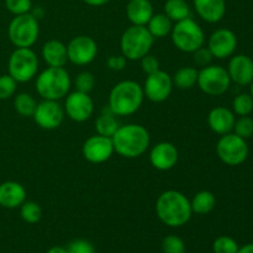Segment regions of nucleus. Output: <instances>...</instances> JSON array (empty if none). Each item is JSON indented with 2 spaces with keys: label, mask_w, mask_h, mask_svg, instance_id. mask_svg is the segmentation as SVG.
<instances>
[{
  "label": "nucleus",
  "mask_w": 253,
  "mask_h": 253,
  "mask_svg": "<svg viewBox=\"0 0 253 253\" xmlns=\"http://www.w3.org/2000/svg\"><path fill=\"white\" fill-rule=\"evenodd\" d=\"M114 152L115 151H114L111 137H105V136H100L98 133L86 138L85 142L83 143V147H82L83 157L88 162L94 163V165H99V163L109 161Z\"/></svg>",
  "instance_id": "obj_15"
},
{
  "label": "nucleus",
  "mask_w": 253,
  "mask_h": 253,
  "mask_svg": "<svg viewBox=\"0 0 253 253\" xmlns=\"http://www.w3.org/2000/svg\"><path fill=\"white\" fill-rule=\"evenodd\" d=\"M163 253H185V244L177 235H168L162 241Z\"/></svg>",
  "instance_id": "obj_35"
},
{
  "label": "nucleus",
  "mask_w": 253,
  "mask_h": 253,
  "mask_svg": "<svg viewBox=\"0 0 253 253\" xmlns=\"http://www.w3.org/2000/svg\"><path fill=\"white\" fill-rule=\"evenodd\" d=\"M146 27L153 39H163L172 32L173 21L165 12H160V14L152 15Z\"/></svg>",
  "instance_id": "obj_25"
},
{
  "label": "nucleus",
  "mask_w": 253,
  "mask_h": 253,
  "mask_svg": "<svg viewBox=\"0 0 253 253\" xmlns=\"http://www.w3.org/2000/svg\"><path fill=\"white\" fill-rule=\"evenodd\" d=\"M234 114L239 116H247L253 111V98L251 94H239L232 101Z\"/></svg>",
  "instance_id": "obj_31"
},
{
  "label": "nucleus",
  "mask_w": 253,
  "mask_h": 253,
  "mask_svg": "<svg viewBox=\"0 0 253 253\" xmlns=\"http://www.w3.org/2000/svg\"><path fill=\"white\" fill-rule=\"evenodd\" d=\"M7 11L12 15L27 14L32 9V0H4Z\"/></svg>",
  "instance_id": "obj_37"
},
{
  "label": "nucleus",
  "mask_w": 253,
  "mask_h": 253,
  "mask_svg": "<svg viewBox=\"0 0 253 253\" xmlns=\"http://www.w3.org/2000/svg\"><path fill=\"white\" fill-rule=\"evenodd\" d=\"M141 61V68H142L143 73L148 74H152L155 72H157L160 69V61L156 56L153 54H146L145 57L140 59Z\"/></svg>",
  "instance_id": "obj_40"
},
{
  "label": "nucleus",
  "mask_w": 253,
  "mask_h": 253,
  "mask_svg": "<svg viewBox=\"0 0 253 253\" xmlns=\"http://www.w3.org/2000/svg\"><path fill=\"white\" fill-rule=\"evenodd\" d=\"M200 90L210 96H219L226 93L231 85L227 69L216 64L203 67L198 73V82Z\"/></svg>",
  "instance_id": "obj_10"
},
{
  "label": "nucleus",
  "mask_w": 253,
  "mask_h": 253,
  "mask_svg": "<svg viewBox=\"0 0 253 253\" xmlns=\"http://www.w3.org/2000/svg\"><path fill=\"white\" fill-rule=\"evenodd\" d=\"M179 158L177 147L170 142H158L150 152V162L157 170H169L175 167Z\"/></svg>",
  "instance_id": "obj_17"
},
{
  "label": "nucleus",
  "mask_w": 253,
  "mask_h": 253,
  "mask_svg": "<svg viewBox=\"0 0 253 253\" xmlns=\"http://www.w3.org/2000/svg\"><path fill=\"white\" fill-rule=\"evenodd\" d=\"M67 252L68 253H95L93 244L88 240L77 239L73 240L71 244L67 246Z\"/></svg>",
  "instance_id": "obj_38"
},
{
  "label": "nucleus",
  "mask_w": 253,
  "mask_h": 253,
  "mask_svg": "<svg viewBox=\"0 0 253 253\" xmlns=\"http://www.w3.org/2000/svg\"><path fill=\"white\" fill-rule=\"evenodd\" d=\"M212 54L211 52H210V49L208 48V47H200V48H198L197 51L193 52V59H194L195 64L199 67H207L209 66L210 63H211L212 61Z\"/></svg>",
  "instance_id": "obj_39"
},
{
  "label": "nucleus",
  "mask_w": 253,
  "mask_h": 253,
  "mask_svg": "<svg viewBox=\"0 0 253 253\" xmlns=\"http://www.w3.org/2000/svg\"><path fill=\"white\" fill-rule=\"evenodd\" d=\"M114 151L124 158H137L148 150L151 143L150 132L138 124L120 125L111 137Z\"/></svg>",
  "instance_id": "obj_2"
},
{
  "label": "nucleus",
  "mask_w": 253,
  "mask_h": 253,
  "mask_svg": "<svg viewBox=\"0 0 253 253\" xmlns=\"http://www.w3.org/2000/svg\"><path fill=\"white\" fill-rule=\"evenodd\" d=\"M39 35V20L31 12L16 15L7 27V36L16 48H31L36 43Z\"/></svg>",
  "instance_id": "obj_6"
},
{
  "label": "nucleus",
  "mask_w": 253,
  "mask_h": 253,
  "mask_svg": "<svg viewBox=\"0 0 253 253\" xmlns=\"http://www.w3.org/2000/svg\"><path fill=\"white\" fill-rule=\"evenodd\" d=\"M216 205V198L209 190H200L190 200L193 214L208 215L214 210Z\"/></svg>",
  "instance_id": "obj_26"
},
{
  "label": "nucleus",
  "mask_w": 253,
  "mask_h": 253,
  "mask_svg": "<svg viewBox=\"0 0 253 253\" xmlns=\"http://www.w3.org/2000/svg\"><path fill=\"white\" fill-rule=\"evenodd\" d=\"M0 1H1V0H0Z\"/></svg>",
  "instance_id": "obj_47"
},
{
  "label": "nucleus",
  "mask_w": 253,
  "mask_h": 253,
  "mask_svg": "<svg viewBox=\"0 0 253 253\" xmlns=\"http://www.w3.org/2000/svg\"><path fill=\"white\" fill-rule=\"evenodd\" d=\"M36 91L43 100H61L68 95L72 86L69 73L64 68L48 67L37 76Z\"/></svg>",
  "instance_id": "obj_4"
},
{
  "label": "nucleus",
  "mask_w": 253,
  "mask_h": 253,
  "mask_svg": "<svg viewBox=\"0 0 253 253\" xmlns=\"http://www.w3.org/2000/svg\"><path fill=\"white\" fill-rule=\"evenodd\" d=\"M42 58L48 67L53 68H64L68 62L67 46L58 40H49L42 47Z\"/></svg>",
  "instance_id": "obj_22"
},
{
  "label": "nucleus",
  "mask_w": 253,
  "mask_h": 253,
  "mask_svg": "<svg viewBox=\"0 0 253 253\" xmlns=\"http://www.w3.org/2000/svg\"><path fill=\"white\" fill-rule=\"evenodd\" d=\"M64 114V109L58 101L42 100L37 104L32 118L37 126L43 130H56L63 123Z\"/></svg>",
  "instance_id": "obj_13"
},
{
  "label": "nucleus",
  "mask_w": 253,
  "mask_h": 253,
  "mask_svg": "<svg viewBox=\"0 0 253 253\" xmlns=\"http://www.w3.org/2000/svg\"><path fill=\"white\" fill-rule=\"evenodd\" d=\"M153 14L150 0H128L126 5V16L132 25L146 26Z\"/></svg>",
  "instance_id": "obj_23"
},
{
  "label": "nucleus",
  "mask_w": 253,
  "mask_h": 253,
  "mask_svg": "<svg viewBox=\"0 0 253 253\" xmlns=\"http://www.w3.org/2000/svg\"><path fill=\"white\" fill-rule=\"evenodd\" d=\"M126 63H127V59L123 56V54H118V56H110L106 61V66H108L109 69L111 71H123L126 67Z\"/></svg>",
  "instance_id": "obj_41"
},
{
  "label": "nucleus",
  "mask_w": 253,
  "mask_h": 253,
  "mask_svg": "<svg viewBox=\"0 0 253 253\" xmlns=\"http://www.w3.org/2000/svg\"><path fill=\"white\" fill-rule=\"evenodd\" d=\"M216 153L222 163L231 167L242 165L250 153L246 140L236 133L230 132L222 135L216 143Z\"/></svg>",
  "instance_id": "obj_9"
},
{
  "label": "nucleus",
  "mask_w": 253,
  "mask_h": 253,
  "mask_svg": "<svg viewBox=\"0 0 253 253\" xmlns=\"http://www.w3.org/2000/svg\"><path fill=\"white\" fill-rule=\"evenodd\" d=\"M7 71L17 83L30 82L39 72L37 54L31 48H16L10 54Z\"/></svg>",
  "instance_id": "obj_8"
},
{
  "label": "nucleus",
  "mask_w": 253,
  "mask_h": 253,
  "mask_svg": "<svg viewBox=\"0 0 253 253\" xmlns=\"http://www.w3.org/2000/svg\"><path fill=\"white\" fill-rule=\"evenodd\" d=\"M234 133H236L240 137L245 138H251L253 136V119L247 116H240L237 120H235L234 125Z\"/></svg>",
  "instance_id": "obj_33"
},
{
  "label": "nucleus",
  "mask_w": 253,
  "mask_h": 253,
  "mask_svg": "<svg viewBox=\"0 0 253 253\" xmlns=\"http://www.w3.org/2000/svg\"><path fill=\"white\" fill-rule=\"evenodd\" d=\"M20 216L27 224H37L42 217V209L36 202L27 200L20 207Z\"/></svg>",
  "instance_id": "obj_30"
},
{
  "label": "nucleus",
  "mask_w": 253,
  "mask_h": 253,
  "mask_svg": "<svg viewBox=\"0 0 253 253\" xmlns=\"http://www.w3.org/2000/svg\"><path fill=\"white\" fill-rule=\"evenodd\" d=\"M170 37L173 44L179 51L185 53H193L198 48L204 46L205 42L204 31L192 17L175 22V25H173Z\"/></svg>",
  "instance_id": "obj_7"
},
{
  "label": "nucleus",
  "mask_w": 253,
  "mask_h": 253,
  "mask_svg": "<svg viewBox=\"0 0 253 253\" xmlns=\"http://www.w3.org/2000/svg\"><path fill=\"white\" fill-rule=\"evenodd\" d=\"M155 39L146 26L131 25L124 31L120 39L121 53L128 61H140L150 53Z\"/></svg>",
  "instance_id": "obj_5"
},
{
  "label": "nucleus",
  "mask_w": 253,
  "mask_h": 253,
  "mask_svg": "<svg viewBox=\"0 0 253 253\" xmlns=\"http://www.w3.org/2000/svg\"><path fill=\"white\" fill-rule=\"evenodd\" d=\"M63 109L71 120L76 123H84L93 115L94 101L89 94L76 90L73 93H68Z\"/></svg>",
  "instance_id": "obj_14"
},
{
  "label": "nucleus",
  "mask_w": 253,
  "mask_h": 253,
  "mask_svg": "<svg viewBox=\"0 0 253 253\" xmlns=\"http://www.w3.org/2000/svg\"><path fill=\"white\" fill-rule=\"evenodd\" d=\"M199 17L209 24H216L224 19L226 14L225 0H193Z\"/></svg>",
  "instance_id": "obj_21"
},
{
  "label": "nucleus",
  "mask_w": 253,
  "mask_h": 253,
  "mask_svg": "<svg viewBox=\"0 0 253 253\" xmlns=\"http://www.w3.org/2000/svg\"><path fill=\"white\" fill-rule=\"evenodd\" d=\"M47 253H68L67 252L66 247H62V246H53L47 251Z\"/></svg>",
  "instance_id": "obj_45"
},
{
  "label": "nucleus",
  "mask_w": 253,
  "mask_h": 253,
  "mask_svg": "<svg viewBox=\"0 0 253 253\" xmlns=\"http://www.w3.org/2000/svg\"><path fill=\"white\" fill-rule=\"evenodd\" d=\"M31 12L32 15H34L35 17H36L37 20H40V19H42V17L44 16V10H43V7H41V6H36V7H32L31 9Z\"/></svg>",
  "instance_id": "obj_43"
},
{
  "label": "nucleus",
  "mask_w": 253,
  "mask_h": 253,
  "mask_svg": "<svg viewBox=\"0 0 253 253\" xmlns=\"http://www.w3.org/2000/svg\"><path fill=\"white\" fill-rule=\"evenodd\" d=\"M240 246L232 237L220 236L212 244L214 253H237Z\"/></svg>",
  "instance_id": "obj_34"
},
{
  "label": "nucleus",
  "mask_w": 253,
  "mask_h": 253,
  "mask_svg": "<svg viewBox=\"0 0 253 253\" xmlns=\"http://www.w3.org/2000/svg\"><path fill=\"white\" fill-rule=\"evenodd\" d=\"M37 103L32 95L27 93H20L14 98V109L19 115L24 118H32L36 110Z\"/></svg>",
  "instance_id": "obj_29"
},
{
  "label": "nucleus",
  "mask_w": 253,
  "mask_h": 253,
  "mask_svg": "<svg viewBox=\"0 0 253 253\" xmlns=\"http://www.w3.org/2000/svg\"><path fill=\"white\" fill-rule=\"evenodd\" d=\"M26 202V189L14 180L0 184V207L5 209H16Z\"/></svg>",
  "instance_id": "obj_20"
},
{
  "label": "nucleus",
  "mask_w": 253,
  "mask_h": 253,
  "mask_svg": "<svg viewBox=\"0 0 253 253\" xmlns=\"http://www.w3.org/2000/svg\"><path fill=\"white\" fill-rule=\"evenodd\" d=\"M231 82L237 85H250L253 82V59L246 54L232 56L227 66Z\"/></svg>",
  "instance_id": "obj_18"
},
{
  "label": "nucleus",
  "mask_w": 253,
  "mask_h": 253,
  "mask_svg": "<svg viewBox=\"0 0 253 253\" xmlns=\"http://www.w3.org/2000/svg\"><path fill=\"white\" fill-rule=\"evenodd\" d=\"M250 85H251V86H250V90H251V93H250V94H251V96L253 98V82L251 84H250Z\"/></svg>",
  "instance_id": "obj_46"
},
{
  "label": "nucleus",
  "mask_w": 253,
  "mask_h": 253,
  "mask_svg": "<svg viewBox=\"0 0 253 253\" xmlns=\"http://www.w3.org/2000/svg\"><path fill=\"white\" fill-rule=\"evenodd\" d=\"M82 1L85 2L89 6H103V5H105L110 0H82Z\"/></svg>",
  "instance_id": "obj_42"
},
{
  "label": "nucleus",
  "mask_w": 253,
  "mask_h": 253,
  "mask_svg": "<svg viewBox=\"0 0 253 253\" xmlns=\"http://www.w3.org/2000/svg\"><path fill=\"white\" fill-rule=\"evenodd\" d=\"M237 47V37L234 31L229 29H219L211 34L208 41V48L212 57L225 59L235 53Z\"/></svg>",
  "instance_id": "obj_16"
},
{
  "label": "nucleus",
  "mask_w": 253,
  "mask_h": 253,
  "mask_svg": "<svg viewBox=\"0 0 253 253\" xmlns=\"http://www.w3.org/2000/svg\"><path fill=\"white\" fill-rule=\"evenodd\" d=\"M165 14L173 22H179L192 16V9L185 0H167L165 4Z\"/></svg>",
  "instance_id": "obj_27"
},
{
  "label": "nucleus",
  "mask_w": 253,
  "mask_h": 253,
  "mask_svg": "<svg viewBox=\"0 0 253 253\" xmlns=\"http://www.w3.org/2000/svg\"><path fill=\"white\" fill-rule=\"evenodd\" d=\"M198 73L199 71L195 69L194 67H182L172 77L173 85L182 90L192 89L198 82Z\"/></svg>",
  "instance_id": "obj_28"
},
{
  "label": "nucleus",
  "mask_w": 253,
  "mask_h": 253,
  "mask_svg": "<svg viewBox=\"0 0 253 253\" xmlns=\"http://www.w3.org/2000/svg\"><path fill=\"white\" fill-rule=\"evenodd\" d=\"M145 99L143 89L137 82L123 81L114 85L109 94V108L116 116H128L141 108Z\"/></svg>",
  "instance_id": "obj_3"
},
{
  "label": "nucleus",
  "mask_w": 253,
  "mask_h": 253,
  "mask_svg": "<svg viewBox=\"0 0 253 253\" xmlns=\"http://www.w3.org/2000/svg\"><path fill=\"white\" fill-rule=\"evenodd\" d=\"M172 77L165 71L158 69L152 74H148L143 84V94L152 103H162L170 96L173 90Z\"/></svg>",
  "instance_id": "obj_11"
},
{
  "label": "nucleus",
  "mask_w": 253,
  "mask_h": 253,
  "mask_svg": "<svg viewBox=\"0 0 253 253\" xmlns=\"http://www.w3.org/2000/svg\"><path fill=\"white\" fill-rule=\"evenodd\" d=\"M119 127H120V124L116 119V115H114L109 106L104 108L103 113L95 120L96 133L100 136H105V137H113Z\"/></svg>",
  "instance_id": "obj_24"
},
{
  "label": "nucleus",
  "mask_w": 253,
  "mask_h": 253,
  "mask_svg": "<svg viewBox=\"0 0 253 253\" xmlns=\"http://www.w3.org/2000/svg\"><path fill=\"white\" fill-rule=\"evenodd\" d=\"M235 114L225 106H216L211 109L208 115V125L212 132L222 136L232 132L235 125Z\"/></svg>",
  "instance_id": "obj_19"
},
{
  "label": "nucleus",
  "mask_w": 253,
  "mask_h": 253,
  "mask_svg": "<svg viewBox=\"0 0 253 253\" xmlns=\"http://www.w3.org/2000/svg\"><path fill=\"white\" fill-rule=\"evenodd\" d=\"M17 82L10 74L0 76V100H6L15 95Z\"/></svg>",
  "instance_id": "obj_36"
},
{
  "label": "nucleus",
  "mask_w": 253,
  "mask_h": 253,
  "mask_svg": "<svg viewBox=\"0 0 253 253\" xmlns=\"http://www.w3.org/2000/svg\"><path fill=\"white\" fill-rule=\"evenodd\" d=\"M74 86H76L77 91L89 94L95 86V77L88 71L81 72L74 79Z\"/></svg>",
  "instance_id": "obj_32"
},
{
  "label": "nucleus",
  "mask_w": 253,
  "mask_h": 253,
  "mask_svg": "<svg viewBox=\"0 0 253 253\" xmlns=\"http://www.w3.org/2000/svg\"><path fill=\"white\" fill-rule=\"evenodd\" d=\"M68 61L76 66H86L95 59L98 54V44L93 37L81 35L73 37L67 46Z\"/></svg>",
  "instance_id": "obj_12"
},
{
  "label": "nucleus",
  "mask_w": 253,
  "mask_h": 253,
  "mask_svg": "<svg viewBox=\"0 0 253 253\" xmlns=\"http://www.w3.org/2000/svg\"><path fill=\"white\" fill-rule=\"evenodd\" d=\"M237 253H253V244H247L245 246L240 247Z\"/></svg>",
  "instance_id": "obj_44"
},
{
  "label": "nucleus",
  "mask_w": 253,
  "mask_h": 253,
  "mask_svg": "<svg viewBox=\"0 0 253 253\" xmlns=\"http://www.w3.org/2000/svg\"><path fill=\"white\" fill-rule=\"evenodd\" d=\"M156 214L160 221L169 227L184 226L192 219L190 200L178 190H166L156 202Z\"/></svg>",
  "instance_id": "obj_1"
}]
</instances>
